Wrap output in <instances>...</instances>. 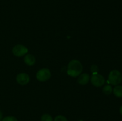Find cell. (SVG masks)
I'll return each mask as SVG.
<instances>
[{
	"label": "cell",
	"mask_w": 122,
	"mask_h": 121,
	"mask_svg": "<svg viewBox=\"0 0 122 121\" xmlns=\"http://www.w3.org/2000/svg\"><path fill=\"white\" fill-rule=\"evenodd\" d=\"M83 70V66L80 61L72 60L69 62L67 67V74L72 77L79 75Z\"/></svg>",
	"instance_id": "6da1fadb"
},
{
	"label": "cell",
	"mask_w": 122,
	"mask_h": 121,
	"mask_svg": "<svg viewBox=\"0 0 122 121\" xmlns=\"http://www.w3.org/2000/svg\"><path fill=\"white\" fill-rule=\"evenodd\" d=\"M122 81V75L121 72L118 70H113L111 71L108 75V81L110 84L112 85L119 84Z\"/></svg>",
	"instance_id": "7a4b0ae2"
},
{
	"label": "cell",
	"mask_w": 122,
	"mask_h": 121,
	"mask_svg": "<svg viewBox=\"0 0 122 121\" xmlns=\"http://www.w3.org/2000/svg\"><path fill=\"white\" fill-rule=\"evenodd\" d=\"M51 72L48 68H42L39 70L36 74L37 79L39 81L44 82L48 80L51 77Z\"/></svg>",
	"instance_id": "3957f363"
},
{
	"label": "cell",
	"mask_w": 122,
	"mask_h": 121,
	"mask_svg": "<svg viewBox=\"0 0 122 121\" xmlns=\"http://www.w3.org/2000/svg\"><path fill=\"white\" fill-rule=\"evenodd\" d=\"M91 83L95 87H101L104 84L105 79L104 77L99 74H93L91 78Z\"/></svg>",
	"instance_id": "277c9868"
},
{
	"label": "cell",
	"mask_w": 122,
	"mask_h": 121,
	"mask_svg": "<svg viewBox=\"0 0 122 121\" xmlns=\"http://www.w3.org/2000/svg\"><path fill=\"white\" fill-rule=\"evenodd\" d=\"M28 49L22 45H17L13 47V53L16 56H23L27 54Z\"/></svg>",
	"instance_id": "5b68a950"
},
{
	"label": "cell",
	"mask_w": 122,
	"mask_h": 121,
	"mask_svg": "<svg viewBox=\"0 0 122 121\" xmlns=\"http://www.w3.org/2000/svg\"><path fill=\"white\" fill-rule=\"evenodd\" d=\"M16 81L20 85H26L29 82L30 77L26 73H20L17 75Z\"/></svg>",
	"instance_id": "8992f818"
},
{
	"label": "cell",
	"mask_w": 122,
	"mask_h": 121,
	"mask_svg": "<svg viewBox=\"0 0 122 121\" xmlns=\"http://www.w3.org/2000/svg\"><path fill=\"white\" fill-rule=\"evenodd\" d=\"M24 60L26 64L29 66H32L35 64L36 59L34 56L32 54H27L25 56Z\"/></svg>",
	"instance_id": "52a82bcc"
},
{
	"label": "cell",
	"mask_w": 122,
	"mask_h": 121,
	"mask_svg": "<svg viewBox=\"0 0 122 121\" xmlns=\"http://www.w3.org/2000/svg\"><path fill=\"white\" fill-rule=\"evenodd\" d=\"M89 75L86 73L81 74L78 78V83L81 85H86L89 81Z\"/></svg>",
	"instance_id": "ba28073f"
},
{
	"label": "cell",
	"mask_w": 122,
	"mask_h": 121,
	"mask_svg": "<svg viewBox=\"0 0 122 121\" xmlns=\"http://www.w3.org/2000/svg\"><path fill=\"white\" fill-rule=\"evenodd\" d=\"M114 94L117 97H122V86L117 85L113 89Z\"/></svg>",
	"instance_id": "9c48e42d"
},
{
	"label": "cell",
	"mask_w": 122,
	"mask_h": 121,
	"mask_svg": "<svg viewBox=\"0 0 122 121\" xmlns=\"http://www.w3.org/2000/svg\"><path fill=\"white\" fill-rule=\"evenodd\" d=\"M112 91H113V88H112V87L110 85H106L104 87L103 90H102V91H103L104 93L105 94L109 95L112 93Z\"/></svg>",
	"instance_id": "30bf717a"
},
{
	"label": "cell",
	"mask_w": 122,
	"mask_h": 121,
	"mask_svg": "<svg viewBox=\"0 0 122 121\" xmlns=\"http://www.w3.org/2000/svg\"><path fill=\"white\" fill-rule=\"evenodd\" d=\"M41 121H53L52 117L48 114H44L41 117Z\"/></svg>",
	"instance_id": "8fae6325"
},
{
	"label": "cell",
	"mask_w": 122,
	"mask_h": 121,
	"mask_svg": "<svg viewBox=\"0 0 122 121\" xmlns=\"http://www.w3.org/2000/svg\"><path fill=\"white\" fill-rule=\"evenodd\" d=\"M2 121H18L16 117H14V116H7V117H4L3 119L2 120Z\"/></svg>",
	"instance_id": "7c38bea8"
},
{
	"label": "cell",
	"mask_w": 122,
	"mask_h": 121,
	"mask_svg": "<svg viewBox=\"0 0 122 121\" xmlns=\"http://www.w3.org/2000/svg\"><path fill=\"white\" fill-rule=\"evenodd\" d=\"M54 121H68L66 117L62 115H58L54 119Z\"/></svg>",
	"instance_id": "4fadbf2b"
},
{
	"label": "cell",
	"mask_w": 122,
	"mask_h": 121,
	"mask_svg": "<svg viewBox=\"0 0 122 121\" xmlns=\"http://www.w3.org/2000/svg\"><path fill=\"white\" fill-rule=\"evenodd\" d=\"M91 70L93 74H97L98 71V67L97 65H92L91 68Z\"/></svg>",
	"instance_id": "5bb4252c"
},
{
	"label": "cell",
	"mask_w": 122,
	"mask_h": 121,
	"mask_svg": "<svg viewBox=\"0 0 122 121\" xmlns=\"http://www.w3.org/2000/svg\"><path fill=\"white\" fill-rule=\"evenodd\" d=\"M2 113H1V112L0 111V121L2 120Z\"/></svg>",
	"instance_id": "9a60e30c"
},
{
	"label": "cell",
	"mask_w": 122,
	"mask_h": 121,
	"mask_svg": "<svg viewBox=\"0 0 122 121\" xmlns=\"http://www.w3.org/2000/svg\"><path fill=\"white\" fill-rule=\"evenodd\" d=\"M120 114L122 115V106L120 107Z\"/></svg>",
	"instance_id": "2e32d148"
}]
</instances>
